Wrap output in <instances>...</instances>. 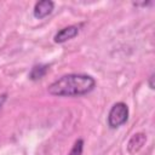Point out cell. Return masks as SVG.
I'll use <instances>...</instances> for the list:
<instances>
[{
    "label": "cell",
    "instance_id": "1",
    "mask_svg": "<svg viewBox=\"0 0 155 155\" xmlns=\"http://www.w3.org/2000/svg\"><path fill=\"white\" fill-rule=\"evenodd\" d=\"M96 87V80L87 74H65L54 80L47 92L56 97H80L88 94Z\"/></svg>",
    "mask_w": 155,
    "mask_h": 155
},
{
    "label": "cell",
    "instance_id": "2",
    "mask_svg": "<svg viewBox=\"0 0 155 155\" xmlns=\"http://www.w3.org/2000/svg\"><path fill=\"white\" fill-rule=\"evenodd\" d=\"M128 115H130V111H128V107L126 103L124 102H117L115 103L110 110H109V114H108V126L110 128H117L122 125H125L128 120Z\"/></svg>",
    "mask_w": 155,
    "mask_h": 155
},
{
    "label": "cell",
    "instance_id": "3",
    "mask_svg": "<svg viewBox=\"0 0 155 155\" xmlns=\"http://www.w3.org/2000/svg\"><path fill=\"white\" fill-rule=\"evenodd\" d=\"M53 8H54V2L51 1V0L38 1L34 5V8H33V16L36 19H42V18L47 17L48 15H51Z\"/></svg>",
    "mask_w": 155,
    "mask_h": 155
},
{
    "label": "cell",
    "instance_id": "4",
    "mask_svg": "<svg viewBox=\"0 0 155 155\" xmlns=\"http://www.w3.org/2000/svg\"><path fill=\"white\" fill-rule=\"evenodd\" d=\"M80 31V25H68L61 30H58L54 36H53V41L56 44H63L68 40L74 39Z\"/></svg>",
    "mask_w": 155,
    "mask_h": 155
},
{
    "label": "cell",
    "instance_id": "5",
    "mask_svg": "<svg viewBox=\"0 0 155 155\" xmlns=\"http://www.w3.org/2000/svg\"><path fill=\"white\" fill-rule=\"evenodd\" d=\"M145 142H147V134L144 132L134 133L127 143V151L130 154H134V153L139 151L143 148V145L145 144Z\"/></svg>",
    "mask_w": 155,
    "mask_h": 155
},
{
    "label": "cell",
    "instance_id": "6",
    "mask_svg": "<svg viewBox=\"0 0 155 155\" xmlns=\"http://www.w3.org/2000/svg\"><path fill=\"white\" fill-rule=\"evenodd\" d=\"M48 69H50V65L48 64H35L30 69L28 76H29V79L31 81H38V80L42 79L47 74Z\"/></svg>",
    "mask_w": 155,
    "mask_h": 155
},
{
    "label": "cell",
    "instance_id": "7",
    "mask_svg": "<svg viewBox=\"0 0 155 155\" xmlns=\"http://www.w3.org/2000/svg\"><path fill=\"white\" fill-rule=\"evenodd\" d=\"M82 150H84V140L81 138H79L75 140V143L68 155H82Z\"/></svg>",
    "mask_w": 155,
    "mask_h": 155
},
{
    "label": "cell",
    "instance_id": "8",
    "mask_svg": "<svg viewBox=\"0 0 155 155\" xmlns=\"http://www.w3.org/2000/svg\"><path fill=\"white\" fill-rule=\"evenodd\" d=\"M6 99H7V93H2V94H0V109H1L2 105L5 104Z\"/></svg>",
    "mask_w": 155,
    "mask_h": 155
},
{
    "label": "cell",
    "instance_id": "9",
    "mask_svg": "<svg viewBox=\"0 0 155 155\" xmlns=\"http://www.w3.org/2000/svg\"><path fill=\"white\" fill-rule=\"evenodd\" d=\"M148 85H149V87H150L151 90H154V87H155V86H154V73L149 76V79H148Z\"/></svg>",
    "mask_w": 155,
    "mask_h": 155
}]
</instances>
